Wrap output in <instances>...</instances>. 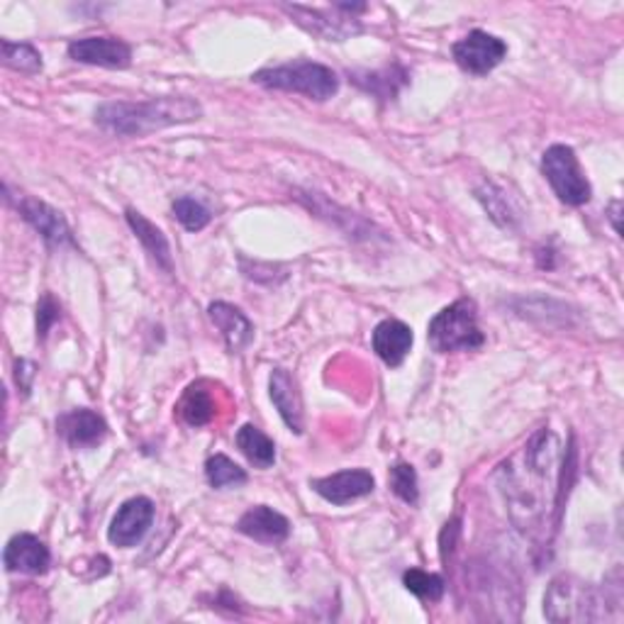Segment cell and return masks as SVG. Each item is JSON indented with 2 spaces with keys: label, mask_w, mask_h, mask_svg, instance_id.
I'll use <instances>...</instances> for the list:
<instances>
[{
  "label": "cell",
  "mask_w": 624,
  "mask_h": 624,
  "mask_svg": "<svg viewBox=\"0 0 624 624\" xmlns=\"http://www.w3.org/2000/svg\"><path fill=\"white\" fill-rule=\"evenodd\" d=\"M203 115L200 103L186 95H164V98L152 101H113L103 103L95 110V125L105 132L122 134V137H144L166 127L186 125L198 120Z\"/></svg>",
  "instance_id": "cell-1"
},
{
  "label": "cell",
  "mask_w": 624,
  "mask_h": 624,
  "mask_svg": "<svg viewBox=\"0 0 624 624\" xmlns=\"http://www.w3.org/2000/svg\"><path fill=\"white\" fill-rule=\"evenodd\" d=\"M251 81L269 91L301 93L310 101H330L340 91V76L330 67L315 61H293L283 67L261 69L254 73Z\"/></svg>",
  "instance_id": "cell-2"
},
{
  "label": "cell",
  "mask_w": 624,
  "mask_h": 624,
  "mask_svg": "<svg viewBox=\"0 0 624 624\" xmlns=\"http://www.w3.org/2000/svg\"><path fill=\"white\" fill-rule=\"evenodd\" d=\"M429 344L439 354L449 352H473L485 344V334L479 327V313H475V303L469 298H461L451 303L432 317L429 322Z\"/></svg>",
  "instance_id": "cell-3"
},
{
  "label": "cell",
  "mask_w": 624,
  "mask_h": 624,
  "mask_svg": "<svg viewBox=\"0 0 624 624\" xmlns=\"http://www.w3.org/2000/svg\"><path fill=\"white\" fill-rule=\"evenodd\" d=\"M544 615L552 622H598L605 617V602L580 580L558 576L544 596Z\"/></svg>",
  "instance_id": "cell-4"
},
{
  "label": "cell",
  "mask_w": 624,
  "mask_h": 624,
  "mask_svg": "<svg viewBox=\"0 0 624 624\" xmlns=\"http://www.w3.org/2000/svg\"><path fill=\"white\" fill-rule=\"evenodd\" d=\"M542 174L549 186L554 188L558 200L566 205H586L593 188H590L586 174L580 172L576 152L566 144H552L542 156Z\"/></svg>",
  "instance_id": "cell-5"
},
{
  "label": "cell",
  "mask_w": 624,
  "mask_h": 624,
  "mask_svg": "<svg viewBox=\"0 0 624 624\" xmlns=\"http://www.w3.org/2000/svg\"><path fill=\"white\" fill-rule=\"evenodd\" d=\"M451 51L463 71L473 73V76H485L507 57V45L501 37L488 35V32L473 30L459 39Z\"/></svg>",
  "instance_id": "cell-6"
},
{
  "label": "cell",
  "mask_w": 624,
  "mask_h": 624,
  "mask_svg": "<svg viewBox=\"0 0 624 624\" xmlns=\"http://www.w3.org/2000/svg\"><path fill=\"white\" fill-rule=\"evenodd\" d=\"M154 522V503L150 498H132L122 503V507L115 513L108 539L120 549H130L134 544H140L144 534L150 532V527Z\"/></svg>",
  "instance_id": "cell-7"
},
{
  "label": "cell",
  "mask_w": 624,
  "mask_h": 624,
  "mask_svg": "<svg viewBox=\"0 0 624 624\" xmlns=\"http://www.w3.org/2000/svg\"><path fill=\"white\" fill-rule=\"evenodd\" d=\"M69 57L79 63L103 69H127L132 63V47L115 37H83L69 45Z\"/></svg>",
  "instance_id": "cell-8"
},
{
  "label": "cell",
  "mask_w": 624,
  "mask_h": 624,
  "mask_svg": "<svg viewBox=\"0 0 624 624\" xmlns=\"http://www.w3.org/2000/svg\"><path fill=\"white\" fill-rule=\"evenodd\" d=\"M374 488H376L374 475L364 469L340 471L313 481V491L332 505H346L352 501L366 498L368 493H374Z\"/></svg>",
  "instance_id": "cell-9"
},
{
  "label": "cell",
  "mask_w": 624,
  "mask_h": 624,
  "mask_svg": "<svg viewBox=\"0 0 624 624\" xmlns=\"http://www.w3.org/2000/svg\"><path fill=\"white\" fill-rule=\"evenodd\" d=\"M3 564L10 574H30L39 576L45 574L51 564V554L47 544L42 542L35 534H15L10 539L5 552H3Z\"/></svg>",
  "instance_id": "cell-10"
},
{
  "label": "cell",
  "mask_w": 624,
  "mask_h": 624,
  "mask_svg": "<svg viewBox=\"0 0 624 624\" xmlns=\"http://www.w3.org/2000/svg\"><path fill=\"white\" fill-rule=\"evenodd\" d=\"M59 435L67 439L73 449H93L108 437V425L105 420L93 410H71L61 415L57 422Z\"/></svg>",
  "instance_id": "cell-11"
},
{
  "label": "cell",
  "mask_w": 624,
  "mask_h": 624,
  "mask_svg": "<svg viewBox=\"0 0 624 624\" xmlns=\"http://www.w3.org/2000/svg\"><path fill=\"white\" fill-rule=\"evenodd\" d=\"M17 210L20 215H23L30 225L49 242V245L57 247L73 245L67 220H63L55 208H49L47 203H42V200L35 198H17Z\"/></svg>",
  "instance_id": "cell-12"
},
{
  "label": "cell",
  "mask_w": 624,
  "mask_h": 624,
  "mask_svg": "<svg viewBox=\"0 0 624 624\" xmlns=\"http://www.w3.org/2000/svg\"><path fill=\"white\" fill-rule=\"evenodd\" d=\"M208 315L220 330L222 340H225V344L232 354H242L254 342V325L245 313L235 308V305L217 301V303L210 305Z\"/></svg>",
  "instance_id": "cell-13"
},
{
  "label": "cell",
  "mask_w": 624,
  "mask_h": 624,
  "mask_svg": "<svg viewBox=\"0 0 624 624\" xmlns=\"http://www.w3.org/2000/svg\"><path fill=\"white\" fill-rule=\"evenodd\" d=\"M237 530L245 537L254 539V542L279 544L289 539L291 522L285 520L281 513L273 510V507L259 505V507H251V510H247L239 517Z\"/></svg>",
  "instance_id": "cell-14"
},
{
  "label": "cell",
  "mask_w": 624,
  "mask_h": 624,
  "mask_svg": "<svg viewBox=\"0 0 624 624\" xmlns=\"http://www.w3.org/2000/svg\"><path fill=\"white\" fill-rule=\"evenodd\" d=\"M283 10H289V13L295 17V23H298L301 27L330 42H342L362 32V25L356 23V17H349V15L340 20H330V15L320 13V10L303 8V5H283Z\"/></svg>",
  "instance_id": "cell-15"
},
{
  "label": "cell",
  "mask_w": 624,
  "mask_h": 624,
  "mask_svg": "<svg viewBox=\"0 0 624 624\" xmlns=\"http://www.w3.org/2000/svg\"><path fill=\"white\" fill-rule=\"evenodd\" d=\"M372 342H374V352L378 354L380 362L396 368L405 362V356L410 354L415 337H412V330L405 322L384 320L380 325H376Z\"/></svg>",
  "instance_id": "cell-16"
},
{
  "label": "cell",
  "mask_w": 624,
  "mask_h": 624,
  "mask_svg": "<svg viewBox=\"0 0 624 624\" xmlns=\"http://www.w3.org/2000/svg\"><path fill=\"white\" fill-rule=\"evenodd\" d=\"M269 393L273 405H276L279 415L283 417L285 425L291 432L301 435L303 432V398L298 393V386H295V378L285 372V368H276L271 372L269 378Z\"/></svg>",
  "instance_id": "cell-17"
},
{
  "label": "cell",
  "mask_w": 624,
  "mask_h": 624,
  "mask_svg": "<svg viewBox=\"0 0 624 624\" xmlns=\"http://www.w3.org/2000/svg\"><path fill=\"white\" fill-rule=\"evenodd\" d=\"M125 217H127V225L134 232V237L142 242L144 251L150 254L152 261L156 263L158 269H164L166 273L174 271V257H172V245H168V239L162 229H158L154 222L146 220L140 210L134 208H127L125 210Z\"/></svg>",
  "instance_id": "cell-18"
},
{
  "label": "cell",
  "mask_w": 624,
  "mask_h": 624,
  "mask_svg": "<svg viewBox=\"0 0 624 624\" xmlns=\"http://www.w3.org/2000/svg\"><path fill=\"white\" fill-rule=\"evenodd\" d=\"M237 447L257 469H271L276 463V444H273L259 427L245 425L237 432Z\"/></svg>",
  "instance_id": "cell-19"
},
{
  "label": "cell",
  "mask_w": 624,
  "mask_h": 624,
  "mask_svg": "<svg viewBox=\"0 0 624 624\" xmlns=\"http://www.w3.org/2000/svg\"><path fill=\"white\" fill-rule=\"evenodd\" d=\"M178 412H181L186 425L205 427L215 417V398L210 396V390H205L203 384H193L186 388L181 403H178Z\"/></svg>",
  "instance_id": "cell-20"
},
{
  "label": "cell",
  "mask_w": 624,
  "mask_h": 624,
  "mask_svg": "<svg viewBox=\"0 0 624 624\" xmlns=\"http://www.w3.org/2000/svg\"><path fill=\"white\" fill-rule=\"evenodd\" d=\"M0 47H3V67L20 73H30V76L42 71V55L32 45L3 39Z\"/></svg>",
  "instance_id": "cell-21"
},
{
  "label": "cell",
  "mask_w": 624,
  "mask_h": 624,
  "mask_svg": "<svg viewBox=\"0 0 624 624\" xmlns=\"http://www.w3.org/2000/svg\"><path fill=\"white\" fill-rule=\"evenodd\" d=\"M205 479L213 488H229V485L247 483V471L237 467L225 454H215L205 463Z\"/></svg>",
  "instance_id": "cell-22"
},
{
  "label": "cell",
  "mask_w": 624,
  "mask_h": 624,
  "mask_svg": "<svg viewBox=\"0 0 624 624\" xmlns=\"http://www.w3.org/2000/svg\"><path fill=\"white\" fill-rule=\"evenodd\" d=\"M403 584L410 590L412 596H417L420 600H429V602H437L444 596V578L437 574H427V570H420V568H410L405 570L403 576Z\"/></svg>",
  "instance_id": "cell-23"
},
{
  "label": "cell",
  "mask_w": 624,
  "mask_h": 624,
  "mask_svg": "<svg viewBox=\"0 0 624 624\" xmlns=\"http://www.w3.org/2000/svg\"><path fill=\"white\" fill-rule=\"evenodd\" d=\"M475 198L481 200L483 208L488 210V215L495 222H498L501 227H510L513 225V222H515L513 208H510V203H507V198H505V193L498 186L483 184L479 190H475Z\"/></svg>",
  "instance_id": "cell-24"
},
{
  "label": "cell",
  "mask_w": 624,
  "mask_h": 624,
  "mask_svg": "<svg viewBox=\"0 0 624 624\" xmlns=\"http://www.w3.org/2000/svg\"><path fill=\"white\" fill-rule=\"evenodd\" d=\"M174 215L176 220L181 222V225L188 229V232H200V229H205L210 225V220H213V215H210V210L205 205H200L198 200L193 198H176L174 200Z\"/></svg>",
  "instance_id": "cell-25"
},
{
  "label": "cell",
  "mask_w": 624,
  "mask_h": 624,
  "mask_svg": "<svg viewBox=\"0 0 624 624\" xmlns=\"http://www.w3.org/2000/svg\"><path fill=\"white\" fill-rule=\"evenodd\" d=\"M390 488H393V493L403 503L415 505L420 498L415 469H412L410 463H396V467L390 469Z\"/></svg>",
  "instance_id": "cell-26"
},
{
  "label": "cell",
  "mask_w": 624,
  "mask_h": 624,
  "mask_svg": "<svg viewBox=\"0 0 624 624\" xmlns=\"http://www.w3.org/2000/svg\"><path fill=\"white\" fill-rule=\"evenodd\" d=\"M59 317H61V308H59V303L55 301V295L51 293H45L42 295V301L37 305V337L39 340H45L47 332L55 327V322H59Z\"/></svg>",
  "instance_id": "cell-27"
},
{
  "label": "cell",
  "mask_w": 624,
  "mask_h": 624,
  "mask_svg": "<svg viewBox=\"0 0 624 624\" xmlns=\"http://www.w3.org/2000/svg\"><path fill=\"white\" fill-rule=\"evenodd\" d=\"M32 376H35V366L25 362V358H20V362L15 364V380H17V386L25 396L30 393V388H32Z\"/></svg>",
  "instance_id": "cell-28"
},
{
  "label": "cell",
  "mask_w": 624,
  "mask_h": 624,
  "mask_svg": "<svg viewBox=\"0 0 624 624\" xmlns=\"http://www.w3.org/2000/svg\"><path fill=\"white\" fill-rule=\"evenodd\" d=\"M610 220H612V227H615V232H620V200H615V203L610 205Z\"/></svg>",
  "instance_id": "cell-29"
}]
</instances>
